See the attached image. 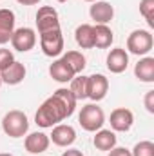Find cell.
I'll return each mask as SVG.
<instances>
[{
    "label": "cell",
    "mask_w": 154,
    "mask_h": 156,
    "mask_svg": "<svg viewBox=\"0 0 154 156\" xmlns=\"http://www.w3.org/2000/svg\"><path fill=\"white\" fill-rule=\"evenodd\" d=\"M53 133L49 134V140L58 145V147H71L76 140V131L75 127L67 125V123H58L54 127H51Z\"/></svg>",
    "instance_id": "10"
},
{
    "label": "cell",
    "mask_w": 154,
    "mask_h": 156,
    "mask_svg": "<svg viewBox=\"0 0 154 156\" xmlns=\"http://www.w3.org/2000/svg\"><path fill=\"white\" fill-rule=\"evenodd\" d=\"M37 27H38V35L60 27V18H58V13L53 5L38 7V11H37Z\"/></svg>",
    "instance_id": "7"
},
{
    "label": "cell",
    "mask_w": 154,
    "mask_h": 156,
    "mask_svg": "<svg viewBox=\"0 0 154 156\" xmlns=\"http://www.w3.org/2000/svg\"><path fill=\"white\" fill-rule=\"evenodd\" d=\"M75 40L82 49H93L94 47V33L91 24H82L75 31Z\"/></svg>",
    "instance_id": "20"
},
{
    "label": "cell",
    "mask_w": 154,
    "mask_h": 156,
    "mask_svg": "<svg viewBox=\"0 0 154 156\" xmlns=\"http://www.w3.org/2000/svg\"><path fill=\"white\" fill-rule=\"evenodd\" d=\"M2 129L9 138H22L29 131V120L24 111L13 109L2 118Z\"/></svg>",
    "instance_id": "2"
},
{
    "label": "cell",
    "mask_w": 154,
    "mask_h": 156,
    "mask_svg": "<svg viewBox=\"0 0 154 156\" xmlns=\"http://www.w3.org/2000/svg\"><path fill=\"white\" fill-rule=\"evenodd\" d=\"M116 133L111 129H100L96 131L94 138H93V144L98 151H111L113 147H116Z\"/></svg>",
    "instance_id": "19"
},
{
    "label": "cell",
    "mask_w": 154,
    "mask_h": 156,
    "mask_svg": "<svg viewBox=\"0 0 154 156\" xmlns=\"http://www.w3.org/2000/svg\"><path fill=\"white\" fill-rule=\"evenodd\" d=\"M83 2H91V4H93V2H96V0H83Z\"/></svg>",
    "instance_id": "32"
},
{
    "label": "cell",
    "mask_w": 154,
    "mask_h": 156,
    "mask_svg": "<svg viewBox=\"0 0 154 156\" xmlns=\"http://www.w3.org/2000/svg\"><path fill=\"white\" fill-rule=\"evenodd\" d=\"M62 156H83V153L80 149H67L62 153Z\"/></svg>",
    "instance_id": "28"
},
{
    "label": "cell",
    "mask_w": 154,
    "mask_h": 156,
    "mask_svg": "<svg viewBox=\"0 0 154 156\" xmlns=\"http://www.w3.org/2000/svg\"><path fill=\"white\" fill-rule=\"evenodd\" d=\"M62 58L69 64V67L73 69L75 75H82V71L85 69V56L80 51H67Z\"/></svg>",
    "instance_id": "22"
},
{
    "label": "cell",
    "mask_w": 154,
    "mask_h": 156,
    "mask_svg": "<svg viewBox=\"0 0 154 156\" xmlns=\"http://www.w3.org/2000/svg\"><path fill=\"white\" fill-rule=\"evenodd\" d=\"M76 109V98L67 87L56 89L49 98L44 100L35 115V123L42 129H49L64 122L65 118L73 116Z\"/></svg>",
    "instance_id": "1"
},
{
    "label": "cell",
    "mask_w": 154,
    "mask_h": 156,
    "mask_svg": "<svg viewBox=\"0 0 154 156\" xmlns=\"http://www.w3.org/2000/svg\"><path fill=\"white\" fill-rule=\"evenodd\" d=\"M51 140H49V134L42 133V131H37V133H31L26 136L24 140V147L29 154H42L47 151Z\"/></svg>",
    "instance_id": "12"
},
{
    "label": "cell",
    "mask_w": 154,
    "mask_h": 156,
    "mask_svg": "<svg viewBox=\"0 0 154 156\" xmlns=\"http://www.w3.org/2000/svg\"><path fill=\"white\" fill-rule=\"evenodd\" d=\"M0 156H13L11 153H0Z\"/></svg>",
    "instance_id": "30"
},
{
    "label": "cell",
    "mask_w": 154,
    "mask_h": 156,
    "mask_svg": "<svg viewBox=\"0 0 154 156\" xmlns=\"http://www.w3.org/2000/svg\"><path fill=\"white\" fill-rule=\"evenodd\" d=\"M132 156H154V144L151 140H143V142H138L134 145V149L131 151Z\"/></svg>",
    "instance_id": "24"
},
{
    "label": "cell",
    "mask_w": 154,
    "mask_h": 156,
    "mask_svg": "<svg viewBox=\"0 0 154 156\" xmlns=\"http://www.w3.org/2000/svg\"><path fill=\"white\" fill-rule=\"evenodd\" d=\"M13 62H15L13 51H9V49H5V47H0V73H2L4 69H7Z\"/></svg>",
    "instance_id": "25"
},
{
    "label": "cell",
    "mask_w": 154,
    "mask_h": 156,
    "mask_svg": "<svg viewBox=\"0 0 154 156\" xmlns=\"http://www.w3.org/2000/svg\"><path fill=\"white\" fill-rule=\"evenodd\" d=\"M93 33H94V47H98V49H107L114 42V33H113V29L109 26L94 24Z\"/></svg>",
    "instance_id": "18"
},
{
    "label": "cell",
    "mask_w": 154,
    "mask_h": 156,
    "mask_svg": "<svg viewBox=\"0 0 154 156\" xmlns=\"http://www.w3.org/2000/svg\"><path fill=\"white\" fill-rule=\"evenodd\" d=\"M40 49L45 56L56 58L64 51V35L62 29H51L45 33H40Z\"/></svg>",
    "instance_id": "5"
},
{
    "label": "cell",
    "mask_w": 154,
    "mask_h": 156,
    "mask_svg": "<svg viewBox=\"0 0 154 156\" xmlns=\"http://www.w3.org/2000/svg\"><path fill=\"white\" fill-rule=\"evenodd\" d=\"M109 123L114 133H127V131H131V127L134 123V115L127 107H116L111 113Z\"/></svg>",
    "instance_id": "9"
},
{
    "label": "cell",
    "mask_w": 154,
    "mask_h": 156,
    "mask_svg": "<svg viewBox=\"0 0 154 156\" xmlns=\"http://www.w3.org/2000/svg\"><path fill=\"white\" fill-rule=\"evenodd\" d=\"M105 62H107V69L111 73L120 75L129 67V53L125 49H121V47H114V49L109 51Z\"/></svg>",
    "instance_id": "13"
},
{
    "label": "cell",
    "mask_w": 154,
    "mask_h": 156,
    "mask_svg": "<svg viewBox=\"0 0 154 156\" xmlns=\"http://www.w3.org/2000/svg\"><path fill=\"white\" fill-rule=\"evenodd\" d=\"M154 45V38L151 31L147 29H136L127 37V51L136 56H145L151 53Z\"/></svg>",
    "instance_id": "4"
},
{
    "label": "cell",
    "mask_w": 154,
    "mask_h": 156,
    "mask_svg": "<svg viewBox=\"0 0 154 156\" xmlns=\"http://www.w3.org/2000/svg\"><path fill=\"white\" fill-rule=\"evenodd\" d=\"M107 91H109V80L103 75L94 73L87 76V98H91L93 102H100L107 96Z\"/></svg>",
    "instance_id": "8"
},
{
    "label": "cell",
    "mask_w": 154,
    "mask_h": 156,
    "mask_svg": "<svg viewBox=\"0 0 154 156\" xmlns=\"http://www.w3.org/2000/svg\"><path fill=\"white\" fill-rule=\"evenodd\" d=\"M15 13L11 9H0V45H5L15 31Z\"/></svg>",
    "instance_id": "16"
},
{
    "label": "cell",
    "mask_w": 154,
    "mask_h": 156,
    "mask_svg": "<svg viewBox=\"0 0 154 156\" xmlns=\"http://www.w3.org/2000/svg\"><path fill=\"white\" fill-rule=\"evenodd\" d=\"M56 2H60V4H64V2H67V0H56Z\"/></svg>",
    "instance_id": "31"
},
{
    "label": "cell",
    "mask_w": 154,
    "mask_h": 156,
    "mask_svg": "<svg viewBox=\"0 0 154 156\" xmlns=\"http://www.w3.org/2000/svg\"><path fill=\"white\" fill-rule=\"evenodd\" d=\"M18 4H22V5H37L40 0H16Z\"/></svg>",
    "instance_id": "29"
},
{
    "label": "cell",
    "mask_w": 154,
    "mask_h": 156,
    "mask_svg": "<svg viewBox=\"0 0 154 156\" xmlns=\"http://www.w3.org/2000/svg\"><path fill=\"white\" fill-rule=\"evenodd\" d=\"M49 75L54 82H60V83H67L71 82L73 78L76 76L73 73V69L69 67V64L64 60V58H56L51 66H49Z\"/></svg>",
    "instance_id": "14"
},
{
    "label": "cell",
    "mask_w": 154,
    "mask_h": 156,
    "mask_svg": "<svg viewBox=\"0 0 154 156\" xmlns=\"http://www.w3.org/2000/svg\"><path fill=\"white\" fill-rule=\"evenodd\" d=\"M140 15L147 20L149 27H154V0H142L140 2Z\"/></svg>",
    "instance_id": "23"
},
{
    "label": "cell",
    "mask_w": 154,
    "mask_h": 156,
    "mask_svg": "<svg viewBox=\"0 0 154 156\" xmlns=\"http://www.w3.org/2000/svg\"><path fill=\"white\" fill-rule=\"evenodd\" d=\"M0 85H2V78H0Z\"/></svg>",
    "instance_id": "33"
},
{
    "label": "cell",
    "mask_w": 154,
    "mask_h": 156,
    "mask_svg": "<svg viewBox=\"0 0 154 156\" xmlns=\"http://www.w3.org/2000/svg\"><path fill=\"white\" fill-rule=\"evenodd\" d=\"M143 105H145V109H147L151 115H154V89H151V91H147V93H145Z\"/></svg>",
    "instance_id": "26"
},
{
    "label": "cell",
    "mask_w": 154,
    "mask_h": 156,
    "mask_svg": "<svg viewBox=\"0 0 154 156\" xmlns=\"http://www.w3.org/2000/svg\"><path fill=\"white\" fill-rule=\"evenodd\" d=\"M69 83H71V85H69V91L73 93V96L76 98V102L87 98V76H83V75H76Z\"/></svg>",
    "instance_id": "21"
},
{
    "label": "cell",
    "mask_w": 154,
    "mask_h": 156,
    "mask_svg": "<svg viewBox=\"0 0 154 156\" xmlns=\"http://www.w3.org/2000/svg\"><path fill=\"white\" fill-rule=\"evenodd\" d=\"M78 123L82 125L83 131L87 133H96L103 127L105 123V115L103 109L98 104H87L82 107L80 115H78Z\"/></svg>",
    "instance_id": "3"
},
{
    "label": "cell",
    "mask_w": 154,
    "mask_h": 156,
    "mask_svg": "<svg viewBox=\"0 0 154 156\" xmlns=\"http://www.w3.org/2000/svg\"><path fill=\"white\" fill-rule=\"evenodd\" d=\"M134 76L140 82L152 83L154 82V58L152 56H143V58L138 60V64L134 66Z\"/></svg>",
    "instance_id": "17"
},
{
    "label": "cell",
    "mask_w": 154,
    "mask_h": 156,
    "mask_svg": "<svg viewBox=\"0 0 154 156\" xmlns=\"http://www.w3.org/2000/svg\"><path fill=\"white\" fill-rule=\"evenodd\" d=\"M109 156H132V154H131V151L125 149V147H113V149L109 151Z\"/></svg>",
    "instance_id": "27"
},
{
    "label": "cell",
    "mask_w": 154,
    "mask_h": 156,
    "mask_svg": "<svg viewBox=\"0 0 154 156\" xmlns=\"http://www.w3.org/2000/svg\"><path fill=\"white\" fill-rule=\"evenodd\" d=\"M89 15H91V18L94 20V24H103V26H107V24L114 18V7H113L109 2L96 0V2H93V5H91V9H89Z\"/></svg>",
    "instance_id": "11"
},
{
    "label": "cell",
    "mask_w": 154,
    "mask_h": 156,
    "mask_svg": "<svg viewBox=\"0 0 154 156\" xmlns=\"http://www.w3.org/2000/svg\"><path fill=\"white\" fill-rule=\"evenodd\" d=\"M27 75V69L22 62H13L7 69H4L0 73V78H2V83H7V85H18L20 82H24V78Z\"/></svg>",
    "instance_id": "15"
},
{
    "label": "cell",
    "mask_w": 154,
    "mask_h": 156,
    "mask_svg": "<svg viewBox=\"0 0 154 156\" xmlns=\"http://www.w3.org/2000/svg\"><path fill=\"white\" fill-rule=\"evenodd\" d=\"M9 42H11L15 51L27 53V51H31L37 45V33L31 27H20V29L13 31V37H11Z\"/></svg>",
    "instance_id": "6"
}]
</instances>
